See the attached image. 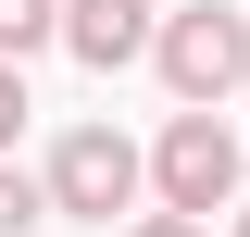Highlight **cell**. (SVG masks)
<instances>
[{"mask_svg": "<svg viewBox=\"0 0 250 237\" xmlns=\"http://www.w3.org/2000/svg\"><path fill=\"white\" fill-rule=\"evenodd\" d=\"M50 38H62V0H0V62L50 50Z\"/></svg>", "mask_w": 250, "mask_h": 237, "instance_id": "obj_6", "label": "cell"}, {"mask_svg": "<svg viewBox=\"0 0 250 237\" xmlns=\"http://www.w3.org/2000/svg\"><path fill=\"white\" fill-rule=\"evenodd\" d=\"M225 237H250V200H238V225H225Z\"/></svg>", "mask_w": 250, "mask_h": 237, "instance_id": "obj_9", "label": "cell"}, {"mask_svg": "<svg viewBox=\"0 0 250 237\" xmlns=\"http://www.w3.org/2000/svg\"><path fill=\"white\" fill-rule=\"evenodd\" d=\"M150 75L175 88V113H225V100H238V75H250V13H213V0L163 13Z\"/></svg>", "mask_w": 250, "mask_h": 237, "instance_id": "obj_2", "label": "cell"}, {"mask_svg": "<svg viewBox=\"0 0 250 237\" xmlns=\"http://www.w3.org/2000/svg\"><path fill=\"white\" fill-rule=\"evenodd\" d=\"M125 237H213V225H188V212H138Z\"/></svg>", "mask_w": 250, "mask_h": 237, "instance_id": "obj_8", "label": "cell"}, {"mask_svg": "<svg viewBox=\"0 0 250 237\" xmlns=\"http://www.w3.org/2000/svg\"><path fill=\"white\" fill-rule=\"evenodd\" d=\"M38 225H62V212H50V175L0 162V237H38Z\"/></svg>", "mask_w": 250, "mask_h": 237, "instance_id": "obj_5", "label": "cell"}, {"mask_svg": "<svg viewBox=\"0 0 250 237\" xmlns=\"http://www.w3.org/2000/svg\"><path fill=\"white\" fill-rule=\"evenodd\" d=\"M150 200L188 212V225L238 212V125H225V113H175V125L150 138Z\"/></svg>", "mask_w": 250, "mask_h": 237, "instance_id": "obj_3", "label": "cell"}, {"mask_svg": "<svg viewBox=\"0 0 250 237\" xmlns=\"http://www.w3.org/2000/svg\"><path fill=\"white\" fill-rule=\"evenodd\" d=\"M38 175H50L62 225H113V212H138V187H150V150L125 138V125H62Z\"/></svg>", "mask_w": 250, "mask_h": 237, "instance_id": "obj_1", "label": "cell"}, {"mask_svg": "<svg viewBox=\"0 0 250 237\" xmlns=\"http://www.w3.org/2000/svg\"><path fill=\"white\" fill-rule=\"evenodd\" d=\"M25 113H38V100H25V62H0V162H13V138H25Z\"/></svg>", "mask_w": 250, "mask_h": 237, "instance_id": "obj_7", "label": "cell"}, {"mask_svg": "<svg viewBox=\"0 0 250 237\" xmlns=\"http://www.w3.org/2000/svg\"><path fill=\"white\" fill-rule=\"evenodd\" d=\"M62 50L88 75H125V62L163 50V0H62Z\"/></svg>", "mask_w": 250, "mask_h": 237, "instance_id": "obj_4", "label": "cell"}]
</instances>
